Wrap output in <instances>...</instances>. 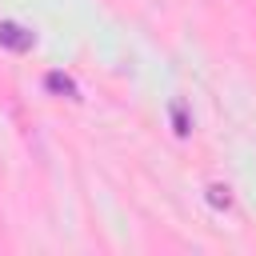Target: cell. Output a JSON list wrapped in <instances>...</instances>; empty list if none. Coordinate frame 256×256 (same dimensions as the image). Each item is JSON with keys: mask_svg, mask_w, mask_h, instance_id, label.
<instances>
[{"mask_svg": "<svg viewBox=\"0 0 256 256\" xmlns=\"http://www.w3.org/2000/svg\"><path fill=\"white\" fill-rule=\"evenodd\" d=\"M0 44H4V48H12V52H28V48L36 44V36H32L28 28H20V24L4 20V24H0Z\"/></svg>", "mask_w": 256, "mask_h": 256, "instance_id": "1", "label": "cell"}, {"mask_svg": "<svg viewBox=\"0 0 256 256\" xmlns=\"http://www.w3.org/2000/svg\"><path fill=\"white\" fill-rule=\"evenodd\" d=\"M212 192V204H224L228 208V188H208Z\"/></svg>", "mask_w": 256, "mask_h": 256, "instance_id": "3", "label": "cell"}, {"mask_svg": "<svg viewBox=\"0 0 256 256\" xmlns=\"http://www.w3.org/2000/svg\"><path fill=\"white\" fill-rule=\"evenodd\" d=\"M52 92H64V96H76V84L68 80V76H60V72H48V80H44Z\"/></svg>", "mask_w": 256, "mask_h": 256, "instance_id": "2", "label": "cell"}]
</instances>
